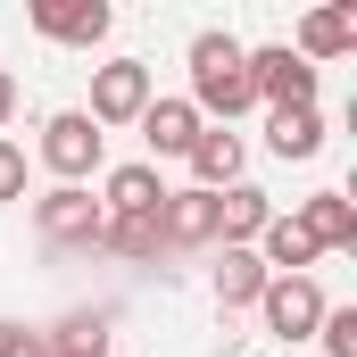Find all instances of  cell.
<instances>
[{"label":"cell","mask_w":357,"mask_h":357,"mask_svg":"<svg viewBox=\"0 0 357 357\" xmlns=\"http://www.w3.org/2000/svg\"><path fill=\"white\" fill-rule=\"evenodd\" d=\"M191 91H199L191 108H208V116H241V108H258L233 33H199V42H191Z\"/></svg>","instance_id":"6da1fadb"},{"label":"cell","mask_w":357,"mask_h":357,"mask_svg":"<svg viewBox=\"0 0 357 357\" xmlns=\"http://www.w3.org/2000/svg\"><path fill=\"white\" fill-rule=\"evenodd\" d=\"M241 67H250V91H258V100H274V108H316V67L291 59V42L241 50Z\"/></svg>","instance_id":"7a4b0ae2"},{"label":"cell","mask_w":357,"mask_h":357,"mask_svg":"<svg viewBox=\"0 0 357 357\" xmlns=\"http://www.w3.org/2000/svg\"><path fill=\"white\" fill-rule=\"evenodd\" d=\"M258 307H266V333H282V341H307L324 324V291L307 274H274L266 291H258Z\"/></svg>","instance_id":"3957f363"},{"label":"cell","mask_w":357,"mask_h":357,"mask_svg":"<svg viewBox=\"0 0 357 357\" xmlns=\"http://www.w3.org/2000/svg\"><path fill=\"white\" fill-rule=\"evenodd\" d=\"M142 108H150V67L142 59H116V67L91 75V125H133Z\"/></svg>","instance_id":"277c9868"},{"label":"cell","mask_w":357,"mask_h":357,"mask_svg":"<svg viewBox=\"0 0 357 357\" xmlns=\"http://www.w3.org/2000/svg\"><path fill=\"white\" fill-rule=\"evenodd\" d=\"M42 158H50V175L84 183L91 167H100V125H91L84 108H67V116H50V125H42Z\"/></svg>","instance_id":"5b68a950"},{"label":"cell","mask_w":357,"mask_h":357,"mask_svg":"<svg viewBox=\"0 0 357 357\" xmlns=\"http://www.w3.org/2000/svg\"><path fill=\"white\" fill-rule=\"evenodd\" d=\"M216 241V191H167L158 199V250H191Z\"/></svg>","instance_id":"8992f818"},{"label":"cell","mask_w":357,"mask_h":357,"mask_svg":"<svg viewBox=\"0 0 357 357\" xmlns=\"http://www.w3.org/2000/svg\"><path fill=\"white\" fill-rule=\"evenodd\" d=\"M33 33H50V42H75V50H91V42L108 33V0H33Z\"/></svg>","instance_id":"52a82bcc"},{"label":"cell","mask_w":357,"mask_h":357,"mask_svg":"<svg viewBox=\"0 0 357 357\" xmlns=\"http://www.w3.org/2000/svg\"><path fill=\"white\" fill-rule=\"evenodd\" d=\"M33 216H42V233H50V241H100V225H108V208H100L91 191H75V183H59Z\"/></svg>","instance_id":"ba28073f"},{"label":"cell","mask_w":357,"mask_h":357,"mask_svg":"<svg viewBox=\"0 0 357 357\" xmlns=\"http://www.w3.org/2000/svg\"><path fill=\"white\" fill-rule=\"evenodd\" d=\"M133 125H142L150 158H183V150L199 142V108H191V100H150V108H142Z\"/></svg>","instance_id":"9c48e42d"},{"label":"cell","mask_w":357,"mask_h":357,"mask_svg":"<svg viewBox=\"0 0 357 357\" xmlns=\"http://www.w3.org/2000/svg\"><path fill=\"white\" fill-rule=\"evenodd\" d=\"M266 191H258V183H233V191H216V241H225V250H250V241H258V233H266Z\"/></svg>","instance_id":"30bf717a"},{"label":"cell","mask_w":357,"mask_h":357,"mask_svg":"<svg viewBox=\"0 0 357 357\" xmlns=\"http://www.w3.org/2000/svg\"><path fill=\"white\" fill-rule=\"evenodd\" d=\"M299 233H307L316 250H357V208L341 191H316V199L299 208Z\"/></svg>","instance_id":"8fae6325"},{"label":"cell","mask_w":357,"mask_h":357,"mask_svg":"<svg viewBox=\"0 0 357 357\" xmlns=\"http://www.w3.org/2000/svg\"><path fill=\"white\" fill-rule=\"evenodd\" d=\"M183 158H191L199 191H233V183H241V133H199Z\"/></svg>","instance_id":"7c38bea8"},{"label":"cell","mask_w":357,"mask_h":357,"mask_svg":"<svg viewBox=\"0 0 357 357\" xmlns=\"http://www.w3.org/2000/svg\"><path fill=\"white\" fill-rule=\"evenodd\" d=\"M158 199H167L158 167H116L108 191H100V208H108V216H158Z\"/></svg>","instance_id":"4fadbf2b"},{"label":"cell","mask_w":357,"mask_h":357,"mask_svg":"<svg viewBox=\"0 0 357 357\" xmlns=\"http://www.w3.org/2000/svg\"><path fill=\"white\" fill-rule=\"evenodd\" d=\"M258 241H266V258H258L266 274H307V266H316V241L299 233V216H266Z\"/></svg>","instance_id":"5bb4252c"},{"label":"cell","mask_w":357,"mask_h":357,"mask_svg":"<svg viewBox=\"0 0 357 357\" xmlns=\"http://www.w3.org/2000/svg\"><path fill=\"white\" fill-rule=\"evenodd\" d=\"M266 142H274V158H316V150H324V116H316V108H274Z\"/></svg>","instance_id":"9a60e30c"},{"label":"cell","mask_w":357,"mask_h":357,"mask_svg":"<svg viewBox=\"0 0 357 357\" xmlns=\"http://www.w3.org/2000/svg\"><path fill=\"white\" fill-rule=\"evenodd\" d=\"M357 42V8H316L307 25H299V50L291 59H341Z\"/></svg>","instance_id":"2e32d148"},{"label":"cell","mask_w":357,"mask_h":357,"mask_svg":"<svg viewBox=\"0 0 357 357\" xmlns=\"http://www.w3.org/2000/svg\"><path fill=\"white\" fill-rule=\"evenodd\" d=\"M266 282L274 274L258 266V250H225V266H216V299H225V307H258Z\"/></svg>","instance_id":"e0dca14e"},{"label":"cell","mask_w":357,"mask_h":357,"mask_svg":"<svg viewBox=\"0 0 357 357\" xmlns=\"http://www.w3.org/2000/svg\"><path fill=\"white\" fill-rule=\"evenodd\" d=\"M42 341H50V357H108V307H75V316H67V324H59V333H42Z\"/></svg>","instance_id":"ac0fdd59"},{"label":"cell","mask_w":357,"mask_h":357,"mask_svg":"<svg viewBox=\"0 0 357 357\" xmlns=\"http://www.w3.org/2000/svg\"><path fill=\"white\" fill-rule=\"evenodd\" d=\"M324 357H357V307H324Z\"/></svg>","instance_id":"d6986e66"},{"label":"cell","mask_w":357,"mask_h":357,"mask_svg":"<svg viewBox=\"0 0 357 357\" xmlns=\"http://www.w3.org/2000/svg\"><path fill=\"white\" fill-rule=\"evenodd\" d=\"M0 199H25V150L0 142Z\"/></svg>","instance_id":"ffe728a7"},{"label":"cell","mask_w":357,"mask_h":357,"mask_svg":"<svg viewBox=\"0 0 357 357\" xmlns=\"http://www.w3.org/2000/svg\"><path fill=\"white\" fill-rule=\"evenodd\" d=\"M0 357H50V341L25 333V324H0Z\"/></svg>","instance_id":"44dd1931"},{"label":"cell","mask_w":357,"mask_h":357,"mask_svg":"<svg viewBox=\"0 0 357 357\" xmlns=\"http://www.w3.org/2000/svg\"><path fill=\"white\" fill-rule=\"evenodd\" d=\"M8 116H17V75L0 67V125H8Z\"/></svg>","instance_id":"7402d4cb"}]
</instances>
